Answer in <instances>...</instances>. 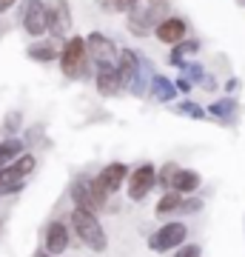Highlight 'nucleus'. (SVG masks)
I'll list each match as a JSON object with an SVG mask.
<instances>
[{"label":"nucleus","instance_id":"nucleus-1","mask_svg":"<svg viewBox=\"0 0 245 257\" xmlns=\"http://www.w3.org/2000/svg\"><path fill=\"white\" fill-rule=\"evenodd\" d=\"M114 69H117L120 86H123L126 92H131L134 97H143V94L148 92V83H151L154 72H151V63H148L145 55H140L134 49H123Z\"/></svg>","mask_w":245,"mask_h":257},{"label":"nucleus","instance_id":"nucleus-2","mask_svg":"<svg viewBox=\"0 0 245 257\" xmlns=\"http://www.w3.org/2000/svg\"><path fill=\"white\" fill-rule=\"evenodd\" d=\"M60 72L69 77V80H86L91 74V60L89 52H86V40L80 35H69L66 37L63 49H60Z\"/></svg>","mask_w":245,"mask_h":257},{"label":"nucleus","instance_id":"nucleus-3","mask_svg":"<svg viewBox=\"0 0 245 257\" xmlns=\"http://www.w3.org/2000/svg\"><path fill=\"white\" fill-rule=\"evenodd\" d=\"M69 223H72L77 240H80L83 246H89L91 251H97V254H100V251L109 248V237H106V231H103V226H100V220H97V214H94V211L77 209V206H74Z\"/></svg>","mask_w":245,"mask_h":257},{"label":"nucleus","instance_id":"nucleus-4","mask_svg":"<svg viewBox=\"0 0 245 257\" xmlns=\"http://www.w3.org/2000/svg\"><path fill=\"white\" fill-rule=\"evenodd\" d=\"M69 197L74 200L77 209H89L97 214V211L106 209V203H109L111 194L100 186L97 177H77L72 183V189H69Z\"/></svg>","mask_w":245,"mask_h":257},{"label":"nucleus","instance_id":"nucleus-5","mask_svg":"<svg viewBox=\"0 0 245 257\" xmlns=\"http://www.w3.org/2000/svg\"><path fill=\"white\" fill-rule=\"evenodd\" d=\"M168 9L165 0H134V6L128 9V32L145 37L151 35L157 26V18Z\"/></svg>","mask_w":245,"mask_h":257},{"label":"nucleus","instance_id":"nucleus-6","mask_svg":"<svg viewBox=\"0 0 245 257\" xmlns=\"http://www.w3.org/2000/svg\"><path fill=\"white\" fill-rule=\"evenodd\" d=\"M86 40V52H89V60L91 66L97 69H106V66H117V57H120V49L114 46V40L103 32H89Z\"/></svg>","mask_w":245,"mask_h":257},{"label":"nucleus","instance_id":"nucleus-7","mask_svg":"<svg viewBox=\"0 0 245 257\" xmlns=\"http://www.w3.org/2000/svg\"><path fill=\"white\" fill-rule=\"evenodd\" d=\"M188 237V226L180 220H171V223H163L160 229L148 237V248L157 251V254H163V251H174L177 246H182Z\"/></svg>","mask_w":245,"mask_h":257},{"label":"nucleus","instance_id":"nucleus-8","mask_svg":"<svg viewBox=\"0 0 245 257\" xmlns=\"http://www.w3.org/2000/svg\"><path fill=\"white\" fill-rule=\"evenodd\" d=\"M20 26L29 37H43L49 32L46 0H23L20 3Z\"/></svg>","mask_w":245,"mask_h":257},{"label":"nucleus","instance_id":"nucleus-9","mask_svg":"<svg viewBox=\"0 0 245 257\" xmlns=\"http://www.w3.org/2000/svg\"><path fill=\"white\" fill-rule=\"evenodd\" d=\"M157 186V169L151 163H143L137 166L134 172H128L126 177V192H128V200H145L148 194H151V189Z\"/></svg>","mask_w":245,"mask_h":257},{"label":"nucleus","instance_id":"nucleus-10","mask_svg":"<svg viewBox=\"0 0 245 257\" xmlns=\"http://www.w3.org/2000/svg\"><path fill=\"white\" fill-rule=\"evenodd\" d=\"M46 15H49V35L55 40H66L72 35V6L69 0H49L46 3Z\"/></svg>","mask_w":245,"mask_h":257},{"label":"nucleus","instance_id":"nucleus-11","mask_svg":"<svg viewBox=\"0 0 245 257\" xmlns=\"http://www.w3.org/2000/svg\"><path fill=\"white\" fill-rule=\"evenodd\" d=\"M72 243V234H69V226L63 220H52L46 226V234H43V248L49 254H63L66 248Z\"/></svg>","mask_w":245,"mask_h":257},{"label":"nucleus","instance_id":"nucleus-12","mask_svg":"<svg viewBox=\"0 0 245 257\" xmlns=\"http://www.w3.org/2000/svg\"><path fill=\"white\" fill-rule=\"evenodd\" d=\"M154 35H157V40H163V43L174 46V43L185 40V35H188V26H185V20H180V18H163V20L154 26Z\"/></svg>","mask_w":245,"mask_h":257},{"label":"nucleus","instance_id":"nucleus-13","mask_svg":"<svg viewBox=\"0 0 245 257\" xmlns=\"http://www.w3.org/2000/svg\"><path fill=\"white\" fill-rule=\"evenodd\" d=\"M126 177H128V166L126 163H109V166H103V169H100L97 180H100V186L109 194H114V192H120V189H123Z\"/></svg>","mask_w":245,"mask_h":257},{"label":"nucleus","instance_id":"nucleus-14","mask_svg":"<svg viewBox=\"0 0 245 257\" xmlns=\"http://www.w3.org/2000/svg\"><path fill=\"white\" fill-rule=\"evenodd\" d=\"M94 86H97V94H103V97H114V94L123 92L120 77H117V69H114V66L97 69V74H94Z\"/></svg>","mask_w":245,"mask_h":257},{"label":"nucleus","instance_id":"nucleus-15","mask_svg":"<svg viewBox=\"0 0 245 257\" xmlns=\"http://www.w3.org/2000/svg\"><path fill=\"white\" fill-rule=\"evenodd\" d=\"M148 92H151V97H154L157 103H171L174 97H177V86H174V80H168L165 74H154L151 83H148Z\"/></svg>","mask_w":245,"mask_h":257},{"label":"nucleus","instance_id":"nucleus-16","mask_svg":"<svg viewBox=\"0 0 245 257\" xmlns=\"http://www.w3.org/2000/svg\"><path fill=\"white\" fill-rule=\"evenodd\" d=\"M26 55L35 60V63H55L57 57H60V49H57L55 40H37L32 46L26 49Z\"/></svg>","mask_w":245,"mask_h":257},{"label":"nucleus","instance_id":"nucleus-17","mask_svg":"<svg viewBox=\"0 0 245 257\" xmlns=\"http://www.w3.org/2000/svg\"><path fill=\"white\" fill-rule=\"evenodd\" d=\"M197 52H200V40H180V43H174L171 46L168 60H171V66L182 69V66L188 63V57H194Z\"/></svg>","mask_w":245,"mask_h":257},{"label":"nucleus","instance_id":"nucleus-18","mask_svg":"<svg viewBox=\"0 0 245 257\" xmlns=\"http://www.w3.org/2000/svg\"><path fill=\"white\" fill-rule=\"evenodd\" d=\"M236 111H239V103H236L234 97H219V100H214L208 106V114L217 117V120H222V123H234Z\"/></svg>","mask_w":245,"mask_h":257},{"label":"nucleus","instance_id":"nucleus-19","mask_svg":"<svg viewBox=\"0 0 245 257\" xmlns=\"http://www.w3.org/2000/svg\"><path fill=\"white\" fill-rule=\"evenodd\" d=\"M200 186H202V177L197 175L194 169H180V172H177V177H174L171 189H177L180 194H194Z\"/></svg>","mask_w":245,"mask_h":257},{"label":"nucleus","instance_id":"nucleus-20","mask_svg":"<svg viewBox=\"0 0 245 257\" xmlns=\"http://www.w3.org/2000/svg\"><path fill=\"white\" fill-rule=\"evenodd\" d=\"M182 197H185V194H180L177 192V189H168V192L163 194V197H160V200H157V214H174V211L180 209V203H182Z\"/></svg>","mask_w":245,"mask_h":257},{"label":"nucleus","instance_id":"nucleus-21","mask_svg":"<svg viewBox=\"0 0 245 257\" xmlns=\"http://www.w3.org/2000/svg\"><path fill=\"white\" fill-rule=\"evenodd\" d=\"M23 155V140H18V138H6L3 143H0V169L3 166H9L15 157H20Z\"/></svg>","mask_w":245,"mask_h":257},{"label":"nucleus","instance_id":"nucleus-22","mask_svg":"<svg viewBox=\"0 0 245 257\" xmlns=\"http://www.w3.org/2000/svg\"><path fill=\"white\" fill-rule=\"evenodd\" d=\"M174 111L182 114V117H191V120H205V117H208V111L202 109V106H197V103H191V100H182Z\"/></svg>","mask_w":245,"mask_h":257},{"label":"nucleus","instance_id":"nucleus-23","mask_svg":"<svg viewBox=\"0 0 245 257\" xmlns=\"http://www.w3.org/2000/svg\"><path fill=\"white\" fill-rule=\"evenodd\" d=\"M20 123H23V114H20L18 109L15 111H9L6 117H3V132H6V138H15L20 132Z\"/></svg>","mask_w":245,"mask_h":257},{"label":"nucleus","instance_id":"nucleus-24","mask_svg":"<svg viewBox=\"0 0 245 257\" xmlns=\"http://www.w3.org/2000/svg\"><path fill=\"white\" fill-rule=\"evenodd\" d=\"M177 172H180V166L177 163H165L160 172H157V183L163 186V189H171L174 183V177H177Z\"/></svg>","mask_w":245,"mask_h":257},{"label":"nucleus","instance_id":"nucleus-25","mask_svg":"<svg viewBox=\"0 0 245 257\" xmlns=\"http://www.w3.org/2000/svg\"><path fill=\"white\" fill-rule=\"evenodd\" d=\"M171 257H202V248L200 243H182V246L174 248Z\"/></svg>","mask_w":245,"mask_h":257},{"label":"nucleus","instance_id":"nucleus-26","mask_svg":"<svg viewBox=\"0 0 245 257\" xmlns=\"http://www.w3.org/2000/svg\"><path fill=\"white\" fill-rule=\"evenodd\" d=\"M182 72H185V77H188L191 83H200L202 77H205V69H202L200 63H191V60L182 66Z\"/></svg>","mask_w":245,"mask_h":257},{"label":"nucleus","instance_id":"nucleus-27","mask_svg":"<svg viewBox=\"0 0 245 257\" xmlns=\"http://www.w3.org/2000/svg\"><path fill=\"white\" fill-rule=\"evenodd\" d=\"M200 209H202V200H197V197H182L177 214H194V211H200Z\"/></svg>","mask_w":245,"mask_h":257},{"label":"nucleus","instance_id":"nucleus-28","mask_svg":"<svg viewBox=\"0 0 245 257\" xmlns=\"http://www.w3.org/2000/svg\"><path fill=\"white\" fill-rule=\"evenodd\" d=\"M103 6L111 12H128L134 6V0H103Z\"/></svg>","mask_w":245,"mask_h":257},{"label":"nucleus","instance_id":"nucleus-29","mask_svg":"<svg viewBox=\"0 0 245 257\" xmlns=\"http://www.w3.org/2000/svg\"><path fill=\"white\" fill-rule=\"evenodd\" d=\"M174 86H177V92H191V89H194V83H191L185 74H182V77H177V80H174Z\"/></svg>","mask_w":245,"mask_h":257},{"label":"nucleus","instance_id":"nucleus-30","mask_svg":"<svg viewBox=\"0 0 245 257\" xmlns=\"http://www.w3.org/2000/svg\"><path fill=\"white\" fill-rule=\"evenodd\" d=\"M200 89H205V92H214V89H217V80H214L211 74H205V77L200 80Z\"/></svg>","mask_w":245,"mask_h":257},{"label":"nucleus","instance_id":"nucleus-31","mask_svg":"<svg viewBox=\"0 0 245 257\" xmlns=\"http://www.w3.org/2000/svg\"><path fill=\"white\" fill-rule=\"evenodd\" d=\"M236 89H239V77H231V80L225 83V92H228V94H234Z\"/></svg>","mask_w":245,"mask_h":257},{"label":"nucleus","instance_id":"nucleus-32","mask_svg":"<svg viewBox=\"0 0 245 257\" xmlns=\"http://www.w3.org/2000/svg\"><path fill=\"white\" fill-rule=\"evenodd\" d=\"M15 3H18V0H0V15H6V12H9Z\"/></svg>","mask_w":245,"mask_h":257},{"label":"nucleus","instance_id":"nucleus-33","mask_svg":"<svg viewBox=\"0 0 245 257\" xmlns=\"http://www.w3.org/2000/svg\"><path fill=\"white\" fill-rule=\"evenodd\" d=\"M35 257H55V254H49L46 248H40V251H35Z\"/></svg>","mask_w":245,"mask_h":257},{"label":"nucleus","instance_id":"nucleus-34","mask_svg":"<svg viewBox=\"0 0 245 257\" xmlns=\"http://www.w3.org/2000/svg\"><path fill=\"white\" fill-rule=\"evenodd\" d=\"M236 3H239V6H245V0H236Z\"/></svg>","mask_w":245,"mask_h":257},{"label":"nucleus","instance_id":"nucleus-35","mask_svg":"<svg viewBox=\"0 0 245 257\" xmlns=\"http://www.w3.org/2000/svg\"><path fill=\"white\" fill-rule=\"evenodd\" d=\"M0 229H3V220H0Z\"/></svg>","mask_w":245,"mask_h":257}]
</instances>
